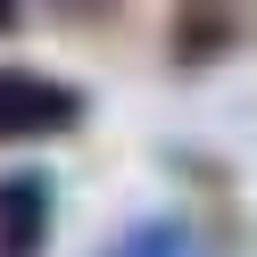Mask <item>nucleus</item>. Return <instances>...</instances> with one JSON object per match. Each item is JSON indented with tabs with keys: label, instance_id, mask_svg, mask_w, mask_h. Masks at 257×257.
<instances>
[{
	"label": "nucleus",
	"instance_id": "nucleus-1",
	"mask_svg": "<svg viewBox=\"0 0 257 257\" xmlns=\"http://www.w3.org/2000/svg\"><path fill=\"white\" fill-rule=\"evenodd\" d=\"M83 91L58 83L42 67H0V150H17V141H58L83 124Z\"/></svg>",
	"mask_w": 257,
	"mask_h": 257
},
{
	"label": "nucleus",
	"instance_id": "nucleus-2",
	"mask_svg": "<svg viewBox=\"0 0 257 257\" xmlns=\"http://www.w3.org/2000/svg\"><path fill=\"white\" fill-rule=\"evenodd\" d=\"M50 216H58V191L42 166L0 174V257H42L50 249Z\"/></svg>",
	"mask_w": 257,
	"mask_h": 257
},
{
	"label": "nucleus",
	"instance_id": "nucleus-3",
	"mask_svg": "<svg viewBox=\"0 0 257 257\" xmlns=\"http://www.w3.org/2000/svg\"><path fill=\"white\" fill-rule=\"evenodd\" d=\"M166 50H174V67H183V75H199V67H216V58H232V50H240V9H174Z\"/></svg>",
	"mask_w": 257,
	"mask_h": 257
},
{
	"label": "nucleus",
	"instance_id": "nucleus-4",
	"mask_svg": "<svg viewBox=\"0 0 257 257\" xmlns=\"http://www.w3.org/2000/svg\"><path fill=\"white\" fill-rule=\"evenodd\" d=\"M108 257H191V232H183L174 216H150V224H133Z\"/></svg>",
	"mask_w": 257,
	"mask_h": 257
}]
</instances>
